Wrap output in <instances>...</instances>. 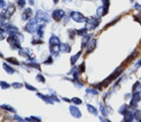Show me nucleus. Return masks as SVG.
Here are the masks:
<instances>
[{
	"label": "nucleus",
	"instance_id": "nucleus-14",
	"mask_svg": "<svg viewBox=\"0 0 141 122\" xmlns=\"http://www.w3.org/2000/svg\"><path fill=\"white\" fill-rule=\"evenodd\" d=\"M54 2H55V3H57V2H58V0H54Z\"/></svg>",
	"mask_w": 141,
	"mask_h": 122
},
{
	"label": "nucleus",
	"instance_id": "nucleus-2",
	"mask_svg": "<svg viewBox=\"0 0 141 122\" xmlns=\"http://www.w3.org/2000/svg\"><path fill=\"white\" fill-rule=\"evenodd\" d=\"M37 19L41 20V21H44V22H48L49 21V16L46 12L43 11V10H38L37 11Z\"/></svg>",
	"mask_w": 141,
	"mask_h": 122
},
{
	"label": "nucleus",
	"instance_id": "nucleus-1",
	"mask_svg": "<svg viewBox=\"0 0 141 122\" xmlns=\"http://www.w3.org/2000/svg\"><path fill=\"white\" fill-rule=\"evenodd\" d=\"M72 17H73V19H74V21H76V22H85V21H87V19L85 16H83L81 13H79V12H76V11H74L72 12Z\"/></svg>",
	"mask_w": 141,
	"mask_h": 122
},
{
	"label": "nucleus",
	"instance_id": "nucleus-8",
	"mask_svg": "<svg viewBox=\"0 0 141 122\" xmlns=\"http://www.w3.org/2000/svg\"><path fill=\"white\" fill-rule=\"evenodd\" d=\"M80 54H81V53L79 52V53H78V54H77L76 55H74V56H73V57H72V63H74V62L76 61V59H77V57H78V56L80 55Z\"/></svg>",
	"mask_w": 141,
	"mask_h": 122
},
{
	"label": "nucleus",
	"instance_id": "nucleus-5",
	"mask_svg": "<svg viewBox=\"0 0 141 122\" xmlns=\"http://www.w3.org/2000/svg\"><path fill=\"white\" fill-rule=\"evenodd\" d=\"M14 11H15V9H14L13 7H11V8H9V9L7 10L6 13H5V16H6V17H10V16H11V14H12Z\"/></svg>",
	"mask_w": 141,
	"mask_h": 122
},
{
	"label": "nucleus",
	"instance_id": "nucleus-6",
	"mask_svg": "<svg viewBox=\"0 0 141 122\" xmlns=\"http://www.w3.org/2000/svg\"><path fill=\"white\" fill-rule=\"evenodd\" d=\"M50 43H51V45L55 46V45H56V44L59 43V41H58L57 38H52V39L50 40Z\"/></svg>",
	"mask_w": 141,
	"mask_h": 122
},
{
	"label": "nucleus",
	"instance_id": "nucleus-3",
	"mask_svg": "<svg viewBox=\"0 0 141 122\" xmlns=\"http://www.w3.org/2000/svg\"><path fill=\"white\" fill-rule=\"evenodd\" d=\"M64 15H65V13H64L63 10H55V11L53 12V15H52V16H53V18L55 19V20L59 21Z\"/></svg>",
	"mask_w": 141,
	"mask_h": 122
},
{
	"label": "nucleus",
	"instance_id": "nucleus-13",
	"mask_svg": "<svg viewBox=\"0 0 141 122\" xmlns=\"http://www.w3.org/2000/svg\"><path fill=\"white\" fill-rule=\"evenodd\" d=\"M63 1H65V2H70V1H72V0H63Z\"/></svg>",
	"mask_w": 141,
	"mask_h": 122
},
{
	"label": "nucleus",
	"instance_id": "nucleus-11",
	"mask_svg": "<svg viewBox=\"0 0 141 122\" xmlns=\"http://www.w3.org/2000/svg\"><path fill=\"white\" fill-rule=\"evenodd\" d=\"M5 5H6L5 2H3V0H1V8H3V6L5 7Z\"/></svg>",
	"mask_w": 141,
	"mask_h": 122
},
{
	"label": "nucleus",
	"instance_id": "nucleus-10",
	"mask_svg": "<svg viewBox=\"0 0 141 122\" xmlns=\"http://www.w3.org/2000/svg\"><path fill=\"white\" fill-rule=\"evenodd\" d=\"M135 8H136V10H140V11H141V6H140V5H138V4H135Z\"/></svg>",
	"mask_w": 141,
	"mask_h": 122
},
{
	"label": "nucleus",
	"instance_id": "nucleus-7",
	"mask_svg": "<svg viewBox=\"0 0 141 122\" xmlns=\"http://www.w3.org/2000/svg\"><path fill=\"white\" fill-rule=\"evenodd\" d=\"M77 34H79V35H86V34H87V29H86V28L80 29V30H78Z\"/></svg>",
	"mask_w": 141,
	"mask_h": 122
},
{
	"label": "nucleus",
	"instance_id": "nucleus-9",
	"mask_svg": "<svg viewBox=\"0 0 141 122\" xmlns=\"http://www.w3.org/2000/svg\"><path fill=\"white\" fill-rule=\"evenodd\" d=\"M25 4V0H18V5L21 7H24Z\"/></svg>",
	"mask_w": 141,
	"mask_h": 122
},
{
	"label": "nucleus",
	"instance_id": "nucleus-12",
	"mask_svg": "<svg viewBox=\"0 0 141 122\" xmlns=\"http://www.w3.org/2000/svg\"><path fill=\"white\" fill-rule=\"evenodd\" d=\"M28 2H29V4H34V0H28Z\"/></svg>",
	"mask_w": 141,
	"mask_h": 122
},
{
	"label": "nucleus",
	"instance_id": "nucleus-4",
	"mask_svg": "<svg viewBox=\"0 0 141 122\" xmlns=\"http://www.w3.org/2000/svg\"><path fill=\"white\" fill-rule=\"evenodd\" d=\"M30 16H32V10H31V9H26L24 12V14H23V19L24 20H26V19H28Z\"/></svg>",
	"mask_w": 141,
	"mask_h": 122
}]
</instances>
